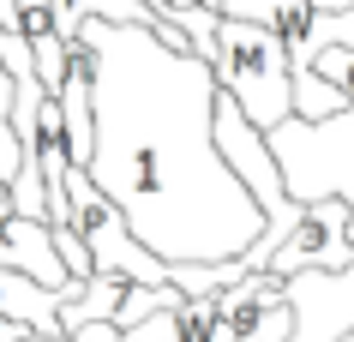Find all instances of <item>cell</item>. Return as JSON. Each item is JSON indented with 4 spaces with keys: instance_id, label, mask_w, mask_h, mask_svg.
<instances>
[{
    "instance_id": "1",
    "label": "cell",
    "mask_w": 354,
    "mask_h": 342,
    "mask_svg": "<svg viewBox=\"0 0 354 342\" xmlns=\"http://www.w3.org/2000/svg\"><path fill=\"white\" fill-rule=\"evenodd\" d=\"M96 60L91 180L168 265H228L270 234V216L216 144V66L145 24L84 19Z\"/></svg>"
},
{
    "instance_id": "2",
    "label": "cell",
    "mask_w": 354,
    "mask_h": 342,
    "mask_svg": "<svg viewBox=\"0 0 354 342\" xmlns=\"http://www.w3.org/2000/svg\"><path fill=\"white\" fill-rule=\"evenodd\" d=\"M205 60L216 66V84L259 120L264 133H277V126L295 120V55H288V42L270 24L223 12Z\"/></svg>"
},
{
    "instance_id": "3",
    "label": "cell",
    "mask_w": 354,
    "mask_h": 342,
    "mask_svg": "<svg viewBox=\"0 0 354 342\" xmlns=\"http://www.w3.org/2000/svg\"><path fill=\"white\" fill-rule=\"evenodd\" d=\"M270 270H277V276H306V270L342 276V270H354V205L342 192L306 198V216H300V228L282 240V252L270 258Z\"/></svg>"
},
{
    "instance_id": "4",
    "label": "cell",
    "mask_w": 354,
    "mask_h": 342,
    "mask_svg": "<svg viewBox=\"0 0 354 342\" xmlns=\"http://www.w3.org/2000/svg\"><path fill=\"white\" fill-rule=\"evenodd\" d=\"M0 265L37 276L42 288H73L78 283L66 270V258H60V247H55V228L24 216V210H12V205H0Z\"/></svg>"
},
{
    "instance_id": "5",
    "label": "cell",
    "mask_w": 354,
    "mask_h": 342,
    "mask_svg": "<svg viewBox=\"0 0 354 342\" xmlns=\"http://www.w3.org/2000/svg\"><path fill=\"white\" fill-rule=\"evenodd\" d=\"M78 294H84V283H73V288H42L37 276H24V270H6V265H0V319L30 324L37 336H66L60 312H66Z\"/></svg>"
},
{
    "instance_id": "6",
    "label": "cell",
    "mask_w": 354,
    "mask_h": 342,
    "mask_svg": "<svg viewBox=\"0 0 354 342\" xmlns=\"http://www.w3.org/2000/svg\"><path fill=\"white\" fill-rule=\"evenodd\" d=\"M120 336L127 342H234L216 294H198V301L187 294L180 306H168V312H156V319H145L138 330H120Z\"/></svg>"
},
{
    "instance_id": "7",
    "label": "cell",
    "mask_w": 354,
    "mask_h": 342,
    "mask_svg": "<svg viewBox=\"0 0 354 342\" xmlns=\"http://www.w3.org/2000/svg\"><path fill=\"white\" fill-rule=\"evenodd\" d=\"M127 276H114V270H96L91 283H84V294H78L66 312H60V324H66V336H78L84 324H114L120 319V306H127Z\"/></svg>"
},
{
    "instance_id": "8",
    "label": "cell",
    "mask_w": 354,
    "mask_h": 342,
    "mask_svg": "<svg viewBox=\"0 0 354 342\" xmlns=\"http://www.w3.org/2000/svg\"><path fill=\"white\" fill-rule=\"evenodd\" d=\"M318 73L336 78V84L354 96V48H324V55H318Z\"/></svg>"
},
{
    "instance_id": "9",
    "label": "cell",
    "mask_w": 354,
    "mask_h": 342,
    "mask_svg": "<svg viewBox=\"0 0 354 342\" xmlns=\"http://www.w3.org/2000/svg\"><path fill=\"white\" fill-rule=\"evenodd\" d=\"M73 342H127V336H120L114 324H84V330H78Z\"/></svg>"
},
{
    "instance_id": "10",
    "label": "cell",
    "mask_w": 354,
    "mask_h": 342,
    "mask_svg": "<svg viewBox=\"0 0 354 342\" xmlns=\"http://www.w3.org/2000/svg\"><path fill=\"white\" fill-rule=\"evenodd\" d=\"M0 205H12V187H6V180H0Z\"/></svg>"
},
{
    "instance_id": "11",
    "label": "cell",
    "mask_w": 354,
    "mask_h": 342,
    "mask_svg": "<svg viewBox=\"0 0 354 342\" xmlns=\"http://www.w3.org/2000/svg\"><path fill=\"white\" fill-rule=\"evenodd\" d=\"M198 6H216V12H223V0H198Z\"/></svg>"
},
{
    "instance_id": "12",
    "label": "cell",
    "mask_w": 354,
    "mask_h": 342,
    "mask_svg": "<svg viewBox=\"0 0 354 342\" xmlns=\"http://www.w3.org/2000/svg\"><path fill=\"white\" fill-rule=\"evenodd\" d=\"M342 342H354V330H348V336H342Z\"/></svg>"
},
{
    "instance_id": "13",
    "label": "cell",
    "mask_w": 354,
    "mask_h": 342,
    "mask_svg": "<svg viewBox=\"0 0 354 342\" xmlns=\"http://www.w3.org/2000/svg\"><path fill=\"white\" fill-rule=\"evenodd\" d=\"M0 324H6V319H0Z\"/></svg>"
}]
</instances>
